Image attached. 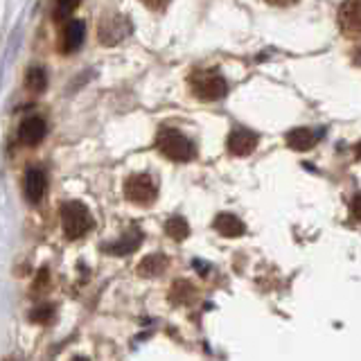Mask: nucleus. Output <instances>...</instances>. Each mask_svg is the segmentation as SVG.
I'll return each instance as SVG.
<instances>
[{"mask_svg":"<svg viewBox=\"0 0 361 361\" xmlns=\"http://www.w3.org/2000/svg\"><path fill=\"white\" fill-rule=\"evenodd\" d=\"M82 0H56V7H54V20H66L73 11L79 7Z\"/></svg>","mask_w":361,"mask_h":361,"instance_id":"f3484780","label":"nucleus"},{"mask_svg":"<svg viewBox=\"0 0 361 361\" xmlns=\"http://www.w3.org/2000/svg\"><path fill=\"white\" fill-rule=\"evenodd\" d=\"M124 195L133 203H149L156 199V185L149 174H133L124 183Z\"/></svg>","mask_w":361,"mask_h":361,"instance_id":"20e7f679","label":"nucleus"},{"mask_svg":"<svg viewBox=\"0 0 361 361\" xmlns=\"http://www.w3.org/2000/svg\"><path fill=\"white\" fill-rule=\"evenodd\" d=\"M188 224H185V219H180V217H172L167 224H165V233L172 237V240H176V242H180V240H185L188 237Z\"/></svg>","mask_w":361,"mask_h":361,"instance_id":"dca6fc26","label":"nucleus"},{"mask_svg":"<svg viewBox=\"0 0 361 361\" xmlns=\"http://www.w3.org/2000/svg\"><path fill=\"white\" fill-rule=\"evenodd\" d=\"M73 361H88V359H86V357H75Z\"/></svg>","mask_w":361,"mask_h":361,"instance_id":"b1692460","label":"nucleus"},{"mask_svg":"<svg viewBox=\"0 0 361 361\" xmlns=\"http://www.w3.org/2000/svg\"><path fill=\"white\" fill-rule=\"evenodd\" d=\"M138 244H140V233H138V231H131V233L124 235L118 244L109 246V251H111V253H116V255H124V253L135 251V248H138Z\"/></svg>","mask_w":361,"mask_h":361,"instance_id":"ddd939ff","label":"nucleus"},{"mask_svg":"<svg viewBox=\"0 0 361 361\" xmlns=\"http://www.w3.org/2000/svg\"><path fill=\"white\" fill-rule=\"evenodd\" d=\"M142 3L149 7V9H154V11H163L167 7L169 0H142Z\"/></svg>","mask_w":361,"mask_h":361,"instance_id":"6ab92c4d","label":"nucleus"},{"mask_svg":"<svg viewBox=\"0 0 361 361\" xmlns=\"http://www.w3.org/2000/svg\"><path fill=\"white\" fill-rule=\"evenodd\" d=\"M165 269V257L163 255H149L147 259H142L138 271L142 276H158Z\"/></svg>","mask_w":361,"mask_h":361,"instance_id":"2eb2a0df","label":"nucleus"},{"mask_svg":"<svg viewBox=\"0 0 361 361\" xmlns=\"http://www.w3.org/2000/svg\"><path fill=\"white\" fill-rule=\"evenodd\" d=\"M314 142H316V133L312 129L300 127V129H293V131L287 133V145L291 147V149H296V152L312 149Z\"/></svg>","mask_w":361,"mask_h":361,"instance_id":"9b49d317","label":"nucleus"},{"mask_svg":"<svg viewBox=\"0 0 361 361\" xmlns=\"http://www.w3.org/2000/svg\"><path fill=\"white\" fill-rule=\"evenodd\" d=\"M84 37H86V25L82 20L66 23V27L61 32V50L66 54L79 50V48H82V43H84Z\"/></svg>","mask_w":361,"mask_h":361,"instance_id":"1a4fd4ad","label":"nucleus"},{"mask_svg":"<svg viewBox=\"0 0 361 361\" xmlns=\"http://www.w3.org/2000/svg\"><path fill=\"white\" fill-rule=\"evenodd\" d=\"M45 185H48V178L41 167H30L23 178V190H25V199L30 203H39L45 195Z\"/></svg>","mask_w":361,"mask_h":361,"instance_id":"6e6552de","label":"nucleus"},{"mask_svg":"<svg viewBox=\"0 0 361 361\" xmlns=\"http://www.w3.org/2000/svg\"><path fill=\"white\" fill-rule=\"evenodd\" d=\"M350 210H353V214H355V217L361 221V192H359V195L353 199V203H350Z\"/></svg>","mask_w":361,"mask_h":361,"instance_id":"aec40b11","label":"nucleus"},{"mask_svg":"<svg viewBox=\"0 0 361 361\" xmlns=\"http://www.w3.org/2000/svg\"><path fill=\"white\" fill-rule=\"evenodd\" d=\"M45 133H48V124H45V120L39 118V116H30V118H25L20 122L18 140L25 147H34V145H39L45 138Z\"/></svg>","mask_w":361,"mask_h":361,"instance_id":"423d86ee","label":"nucleus"},{"mask_svg":"<svg viewBox=\"0 0 361 361\" xmlns=\"http://www.w3.org/2000/svg\"><path fill=\"white\" fill-rule=\"evenodd\" d=\"M214 226H217V231L224 235V237H237L244 233V224L235 217V214H219L217 221H214Z\"/></svg>","mask_w":361,"mask_h":361,"instance_id":"f8f14e48","label":"nucleus"},{"mask_svg":"<svg viewBox=\"0 0 361 361\" xmlns=\"http://www.w3.org/2000/svg\"><path fill=\"white\" fill-rule=\"evenodd\" d=\"M25 86L32 93H43L45 86H48V77L41 71V68H30L27 77H25Z\"/></svg>","mask_w":361,"mask_h":361,"instance_id":"4468645a","label":"nucleus"},{"mask_svg":"<svg viewBox=\"0 0 361 361\" xmlns=\"http://www.w3.org/2000/svg\"><path fill=\"white\" fill-rule=\"evenodd\" d=\"M338 27L345 37H361V0H343L338 9Z\"/></svg>","mask_w":361,"mask_h":361,"instance_id":"39448f33","label":"nucleus"},{"mask_svg":"<svg viewBox=\"0 0 361 361\" xmlns=\"http://www.w3.org/2000/svg\"><path fill=\"white\" fill-rule=\"evenodd\" d=\"M61 224H63V233L71 237V240H79V237H84L93 228V217H90V212L84 203L66 201L61 206Z\"/></svg>","mask_w":361,"mask_h":361,"instance_id":"f257e3e1","label":"nucleus"},{"mask_svg":"<svg viewBox=\"0 0 361 361\" xmlns=\"http://www.w3.org/2000/svg\"><path fill=\"white\" fill-rule=\"evenodd\" d=\"M190 88L199 99L214 102L226 95V79L217 71H197L190 77Z\"/></svg>","mask_w":361,"mask_h":361,"instance_id":"7ed1b4c3","label":"nucleus"},{"mask_svg":"<svg viewBox=\"0 0 361 361\" xmlns=\"http://www.w3.org/2000/svg\"><path fill=\"white\" fill-rule=\"evenodd\" d=\"M156 147L161 149L163 156H167L169 161H176V163H185L190 158H195V147H192V142L176 129L158 131Z\"/></svg>","mask_w":361,"mask_h":361,"instance_id":"f03ea898","label":"nucleus"},{"mask_svg":"<svg viewBox=\"0 0 361 361\" xmlns=\"http://www.w3.org/2000/svg\"><path fill=\"white\" fill-rule=\"evenodd\" d=\"M357 158H359V161H361V142L357 145Z\"/></svg>","mask_w":361,"mask_h":361,"instance_id":"5701e85b","label":"nucleus"},{"mask_svg":"<svg viewBox=\"0 0 361 361\" xmlns=\"http://www.w3.org/2000/svg\"><path fill=\"white\" fill-rule=\"evenodd\" d=\"M120 16H113V18H104L102 20V25H109L111 30H102L99 27V41L104 43V45H113V43H118L120 39H124L127 37V23H124V25H120Z\"/></svg>","mask_w":361,"mask_h":361,"instance_id":"9d476101","label":"nucleus"},{"mask_svg":"<svg viewBox=\"0 0 361 361\" xmlns=\"http://www.w3.org/2000/svg\"><path fill=\"white\" fill-rule=\"evenodd\" d=\"M257 140L259 138H257L255 131L244 129V127H237V129L231 131L228 142H226V145H228L231 154H235V156H248L257 147Z\"/></svg>","mask_w":361,"mask_h":361,"instance_id":"0eeeda50","label":"nucleus"},{"mask_svg":"<svg viewBox=\"0 0 361 361\" xmlns=\"http://www.w3.org/2000/svg\"><path fill=\"white\" fill-rule=\"evenodd\" d=\"M50 319H52V307H39L32 312V321L37 323H48Z\"/></svg>","mask_w":361,"mask_h":361,"instance_id":"a211bd4d","label":"nucleus"},{"mask_svg":"<svg viewBox=\"0 0 361 361\" xmlns=\"http://www.w3.org/2000/svg\"><path fill=\"white\" fill-rule=\"evenodd\" d=\"M355 63H359V66H361V48L355 52Z\"/></svg>","mask_w":361,"mask_h":361,"instance_id":"4be33fe9","label":"nucleus"},{"mask_svg":"<svg viewBox=\"0 0 361 361\" xmlns=\"http://www.w3.org/2000/svg\"><path fill=\"white\" fill-rule=\"evenodd\" d=\"M269 5H276V7H287L291 3H296V0H267Z\"/></svg>","mask_w":361,"mask_h":361,"instance_id":"412c9836","label":"nucleus"}]
</instances>
